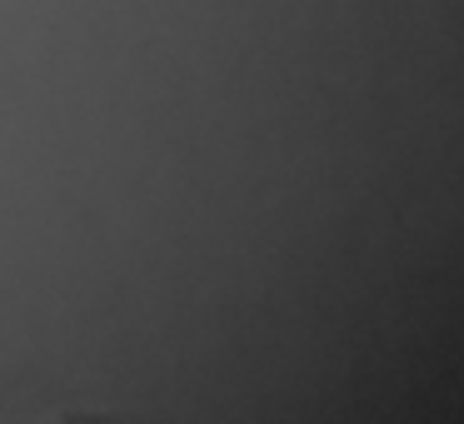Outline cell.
Returning <instances> with one entry per match:
<instances>
[{
  "instance_id": "1",
  "label": "cell",
  "mask_w": 464,
  "mask_h": 424,
  "mask_svg": "<svg viewBox=\"0 0 464 424\" xmlns=\"http://www.w3.org/2000/svg\"><path fill=\"white\" fill-rule=\"evenodd\" d=\"M51 424H105V419H85V414H61V419H51Z\"/></svg>"
}]
</instances>
